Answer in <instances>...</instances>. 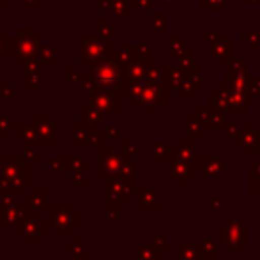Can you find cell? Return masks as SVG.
<instances>
[{
	"instance_id": "603a6c76",
	"label": "cell",
	"mask_w": 260,
	"mask_h": 260,
	"mask_svg": "<svg viewBox=\"0 0 260 260\" xmlns=\"http://www.w3.org/2000/svg\"><path fill=\"white\" fill-rule=\"evenodd\" d=\"M152 149H154V157H152L154 163H167V161H170L172 156H174V152L168 149V145L165 144V142H161V144H154L152 145Z\"/></svg>"
},
{
	"instance_id": "52a82bcc",
	"label": "cell",
	"mask_w": 260,
	"mask_h": 260,
	"mask_svg": "<svg viewBox=\"0 0 260 260\" xmlns=\"http://www.w3.org/2000/svg\"><path fill=\"white\" fill-rule=\"evenodd\" d=\"M80 64L82 68H94L96 64H101L106 52V46L101 39H96L92 36H83L80 39Z\"/></svg>"
},
{
	"instance_id": "d590c367",
	"label": "cell",
	"mask_w": 260,
	"mask_h": 260,
	"mask_svg": "<svg viewBox=\"0 0 260 260\" xmlns=\"http://www.w3.org/2000/svg\"><path fill=\"white\" fill-rule=\"evenodd\" d=\"M14 96V89L13 85H9V83H6V85L0 89V100H9V98Z\"/></svg>"
},
{
	"instance_id": "5bb4252c",
	"label": "cell",
	"mask_w": 260,
	"mask_h": 260,
	"mask_svg": "<svg viewBox=\"0 0 260 260\" xmlns=\"http://www.w3.org/2000/svg\"><path fill=\"white\" fill-rule=\"evenodd\" d=\"M28 211V207L25 204H16L14 207L9 209H0V229L6 230L9 226H14L18 223V219Z\"/></svg>"
},
{
	"instance_id": "3957f363",
	"label": "cell",
	"mask_w": 260,
	"mask_h": 260,
	"mask_svg": "<svg viewBox=\"0 0 260 260\" xmlns=\"http://www.w3.org/2000/svg\"><path fill=\"white\" fill-rule=\"evenodd\" d=\"M41 212H46V223L53 229L57 237H71L73 230L82 226L80 223V206L76 204H46Z\"/></svg>"
},
{
	"instance_id": "e575fe53",
	"label": "cell",
	"mask_w": 260,
	"mask_h": 260,
	"mask_svg": "<svg viewBox=\"0 0 260 260\" xmlns=\"http://www.w3.org/2000/svg\"><path fill=\"white\" fill-rule=\"evenodd\" d=\"M209 209L211 211H225V199H216V197H211L209 199Z\"/></svg>"
},
{
	"instance_id": "277c9868",
	"label": "cell",
	"mask_w": 260,
	"mask_h": 260,
	"mask_svg": "<svg viewBox=\"0 0 260 260\" xmlns=\"http://www.w3.org/2000/svg\"><path fill=\"white\" fill-rule=\"evenodd\" d=\"M39 214H41V212L27 211L18 219L16 225H14V234H16L18 237H21L25 244H39L41 237L48 236L50 226H48V223H46V219L43 221Z\"/></svg>"
},
{
	"instance_id": "7402d4cb",
	"label": "cell",
	"mask_w": 260,
	"mask_h": 260,
	"mask_svg": "<svg viewBox=\"0 0 260 260\" xmlns=\"http://www.w3.org/2000/svg\"><path fill=\"white\" fill-rule=\"evenodd\" d=\"M16 126L18 124L14 115H0V140L6 142L9 138V135L14 133Z\"/></svg>"
},
{
	"instance_id": "8fae6325",
	"label": "cell",
	"mask_w": 260,
	"mask_h": 260,
	"mask_svg": "<svg viewBox=\"0 0 260 260\" xmlns=\"http://www.w3.org/2000/svg\"><path fill=\"white\" fill-rule=\"evenodd\" d=\"M199 174L202 181H209V179L223 181V177H225V159L223 157H202Z\"/></svg>"
},
{
	"instance_id": "d6a6232c",
	"label": "cell",
	"mask_w": 260,
	"mask_h": 260,
	"mask_svg": "<svg viewBox=\"0 0 260 260\" xmlns=\"http://www.w3.org/2000/svg\"><path fill=\"white\" fill-rule=\"evenodd\" d=\"M16 197L9 193H0V209H9L16 206Z\"/></svg>"
},
{
	"instance_id": "30bf717a",
	"label": "cell",
	"mask_w": 260,
	"mask_h": 260,
	"mask_svg": "<svg viewBox=\"0 0 260 260\" xmlns=\"http://www.w3.org/2000/svg\"><path fill=\"white\" fill-rule=\"evenodd\" d=\"M193 174H195V170H193L191 165L184 163L177 157H172L168 161V177L177 184V188H184L186 182L191 181Z\"/></svg>"
},
{
	"instance_id": "7c38bea8",
	"label": "cell",
	"mask_w": 260,
	"mask_h": 260,
	"mask_svg": "<svg viewBox=\"0 0 260 260\" xmlns=\"http://www.w3.org/2000/svg\"><path fill=\"white\" fill-rule=\"evenodd\" d=\"M89 106L100 110L103 115H106V113H113V115H117V113H119V108H117V101L113 100L112 96H108V94L100 92V90L89 94Z\"/></svg>"
},
{
	"instance_id": "8992f818",
	"label": "cell",
	"mask_w": 260,
	"mask_h": 260,
	"mask_svg": "<svg viewBox=\"0 0 260 260\" xmlns=\"http://www.w3.org/2000/svg\"><path fill=\"white\" fill-rule=\"evenodd\" d=\"M124 154L122 152H115L113 149L101 147L98 149V170L96 175L100 181H108L119 175L120 167H122Z\"/></svg>"
},
{
	"instance_id": "4fadbf2b",
	"label": "cell",
	"mask_w": 260,
	"mask_h": 260,
	"mask_svg": "<svg viewBox=\"0 0 260 260\" xmlns=\"http://www.w3.org/2000/svg\"><path fill=\"white\" fill-rule=\"evenodd\" d=\"M46 197H48V188H30V191L23 195V204L28 207V211L41 212L46 206Z\"/></svg>"
},
{
	"instance_id": "f546056e",
	"label": "cell",
	"mask_w": 260,
	"mask_h": 260,
	"mask_svg": "<svg viewBox=\"0 0 260 260\" xmlns=\"http://www.w3.org/2000/svg\"><path fill=\"white\" fill-rule=\"evenodd\" d=\"M82 73H80V69L76 68H66L64 69V82L66 83H80L82 82Z\"/></svg>"
},
{
	"instance_id": "7a4b0ae2",
	"label": "cell",
	"mask_w": 260,
	"mask_h": 260,
	"mask_svg": "<svg viewBox=\"0 0 260 260\" xmlns=\"http://www.w3.org/2000/svg\"><path fill=\"white\" fill-rule=\"evenodd\" d=\"M216 241L226 253H239L244 246L250 244V223L243 218L241 212H234L232 218L216 230Z\"/></svg>"
},
{
	"instance_id": "4dcf8cb0",
	"label": "cell",
	"mask_w": 260,
	"mask_h": 260,
	"mask_svg": "<svg viewBox=\"0 0 260 260\" xmlns=\"http://www.w3.org/2000/svg\"><path fill=\"white\" fill-rule=\"evenodd\" d=\"M105 218L108 221H117L120 218V207L113 204H105Z\"/></svg>"
},
{
	"instance_id": "d4e9b609",
	"label": "cell",
	"mask_w": 260,
	"mask_h": 260,
	"mask_svg": "<svg viewBox=\"0 0 260 260\" xmlns=\"http://www.w3.org/2000/svg\"><path fill=\"white\" fill-rule=\"evenodd\" d=\"M23 157L28 161L30 165H38L41 161L39 156V147L36 142H23Z\"/></svg>"
},
{
	"instance_id": "4316f807",
	"label": "cell",
	"mask_w": 260,
	"mask_h": 260,
	"mask_svg": "<svg viewBox=\"0 0 260 260\" xmlns=\"http://www.w3.org/2000/svg\"><path fill=\"white\" fill-rule=\"evenodd\" d=\"M46 170L52 172V174H62L64 172V156L48 157L46 159Z\"/></svg>"
},
{
	"instance_id": "cb8c5ba5",
	"label": "cell",
	"mask_w": 260,
	"mask_h": 260,
	"mask_svg": "<svg viewBox=\"0 0 260 260\" xmlns=\"http://www.w3.org/2000/svg\"><path fill=\"white\" fill-rule=\"evenodd\" d=\"M71 258L73 260H89V253H87L85 244L80 243L76 236H71Z\"/></svg>"
},
{
	"instance_id": "ac0fdd59",
	"label": "cell",
	"mask_w": 260,
	"mask_h": 260,
	"mask_svg": "<svg viewBox=\"0 0 260 260\" xmlns=\"http://www.w3.org/2000/svg\"><path fill=\"white\" fill-rule=\"evenodd\" d=\"M55 53H57V48H55L53 43L39 45L36 58H38V62L43 66V68H55Z\"/></svg>"
},
{
	"instance_id": "f1b7e54d",
	"label": "cell",
	"mask_w": 260,
	"mask_h": 260,
	"mask_svg": "<svg viewBox=\"0 0 260 260\" xmlns=\"http://www.w3.org/2000/svg\"><path fill=\"white\" fill-rule=\"evenodd\" d=\"M71 188L75 189H87L89 188V179H87V172L82 174H71Z\"/></svg>"
},
{
	"instance_id": "ba28073f",
	"label": "cell",
	"mask_w": 260,
	"mask_h": 260,
	"mask_svg": "<svg viewBox=\"0 0 260 260\" xmlns=\"http://www.w3.org/2000/svg\"><path fill=\"white\" fill-rule=\"evenodd\" d=\"M32 126L36 127V144L39 149H53L57 145L55 142V131H57V120L55 117H32Z\"/></svg>"
},
{
	"instance_id": "6da1fadb",
	"label": "cell",
	"mask_w": 260,
	"mask_h": 260,
	"mask_svg": "<svg viewBox=\"0 0 260 260\" xmlns=\"http://www.w3.org/2000/svg\"><path fill=\"white\" fill-rule=\"evenodd\" d=\"M30 163L23 156H0V193L23 197L30 189Z\"/></svg>"
},
{
	"instance_id": "484cf974",
	"label": "cell",
	"mask_w": 260,
	"mask_h": 260,
	"mask_svg": "<svg viewBox=\"0 0 260 260\" xmlns=\"http://www.w3.org/2000/svg\"><path fill=\"white\" fill-rule=\"evenodd\" d=\"M218 246H219V243L216 241V237H204V239L199 243V248H200V253H202V257L218 253Z\"/></svg>"
},
{
	"instance_id": "74e56055",
	"label": "cell",
	"mask_w": 260,
	"mask_h": 260,
	"mask_svg": "<svg viewBox=\"0 0 260 260\" xmlns=\"http://www.w3.org/2000/svg\"><path fill=\"white\" fill-rule=\"evenodd\" d=\"M202 260H218V253H214V255H207V257H202Z\"/></svg>"
},
{
	"instance_id": "8d00e7d4",
	"label": "cell",
	"mask_w": 260,
	"mask_h": 260,
	"mask_svg": "<svg viewBox=\"0 0 260 260\" xmlns=\"http://www.w3.org/2000/svg\"><path fill=\"white\" fill-rule=\"evenodd\" d=\"M120 135V127L115 126V124H112V126H106V137L113 138V140H117Z\"/></svg>"
},
{
	"instance_id": "2e32d148",
	"label": "cell",
	"mask_w": 260,
	"mask_h": 260,
	"mask_svg": "<svg viewBox=\"0 0 260 260\" xmlns=\"http://www.w3.org/2000/svg\"><path fill=\"white\" fill-rule=\"evenodd\" d=\"M71 145L75 149H87L90 147V140H89V135H90V129H87L82 122L80 124H73L71 126Z\"/></svg>"
},
{
	"instance_id": "5b68a950",
	"label": "cell",
	"mask_w": 260,
	"mask_h": 260,
	"mask_svg": "<svg viewBox=\"0 0 260 260\" xmlns=\"http://www.w3.org/2000/svg\"><path fill=\"white\" fill-rule=\"evenodd\" d=\"M39 48V28H16L14 43V62L18 68H23L30 58H36Z\"/></svg>"
},
{
	"instance_id": "1f68e13d",
	"label": "cell",
	"mask_w": 260,
	"mask_h": 260,
	"mask_svg": "<svg viewBox=\"0 0 260 260\" xmlns=\"http://www.w3.org/2000/svg\"><path fill=\"white\" fill-rule=\"evenodd\" d=\"M89 140H90V147H96V149H101L105 144V135L100 133V131L92 129L89 135Z\"/></svg>"
},
{
	"instance_id": "83f0119b",
	"label": "cell",
	"mask_w": 260,
	"mask_h": 260,
	"mask_svg": "<svg viewBox=\"0 0 260 260\" xmlns=\"http://www.w3.org/2000/svg\"><path fill=\"white\" fill-rule=\"evenodd\" d=\"M120 152H122L124 156H129V157H137V156H142L144 154V149H138L135 144H131V142H120Z\"/></svg>"
},
{
	"instance_id": "9c48e42d",
	"label": "cell",
	"mask_w": 260,
	"mask_h": 260,
	"mask_svg": "<svg viewBox=\"0 0 260 260\" xmlns=\"http://www.w3.org/2000/svg\"><path fill=\"white\" fill-rule=\"evenodd\" d=\"M159 188H137L135 191V211L140 214H151L161 211Z\"/></svg>"
},
{
	"instance_id": "d6986e66",
	"label": "cell",
	"mask_w": 260,
	"mask_h": 260,
	"mask_svg": "<svg viewBox=\"0 0 260 260\" xmlns=\"http://www.w3.org/2000/svg\"><path fill=\"white\" fill-rule=\"evenodd\" d=\"M45 83H48V76L46 75H39L38 73H28L25 71L23 75V89L25 90H39L41 89V85H45Z\"/></svg>"
},
{
	"instance_id": "e0dca14e",
	"label": "cell",
	"mask_w": 260,
	"mask_h": 260,
	"mask_svg": "<svg viewBox=\"0 0 260 260\" xmlns=\"http://www.w3.org/2000/svg\"><path fill=\"white\" fill-rule=\"evenodd\" d=\"M103 113L100 112V110L92 108V106H87V108H82L80 110V120H82V124L87 127V129H96L98 124L103 120Z\"/></svg>"
},
{
	"instance_id": "836d02e7",
	"label": "cell",
	"mask_w": 260,
	"mask_h": 260,
	"mask_svg": "<svg viewBox=\"0 0 260 260\" xmlns=\"http://www.w3.org/2000/svg\"><path fill=\"white\" fill-rule=\"evenodd\" d=\"M152 244H154L156 250H157V251H161V253H167V251H170V248H168L167 237L157 236V237H154V239H152Z\"/></svg>"
},
{
	"instance_id": "ffe728a7",
	"label": "cell",
	"mask_w": 260,
	"mask_h": 260,
	"mask_svg": "<svg viewBox=\"0 0 260 260\" xmlns=\"http://www.w3.org/2000/svg\"><path fill=\"white\" fill-rule=\"evenodd\" d=\"M135 253L137 260H161V251L156 250L154 244H137Z\"/></svg>"
},
{
	"instance_id": "f35d334b",
	"label": "cell",
	"mask_w": 260,
	"mask_h": 260,
	"mask_svg": "<svg viewBox=\"0 0 260 260\" xmlns=\"http://www.w3.org/2000/svg\"><path fill=\"white\" fill-rule=\"evenodd\" d=\"M257 204L260 206V189H258V193H257Z\"/></svg>"
},
{
	"instance_id": "44dd1931",
	"label": "cell",
	"mask_w": 260,
	"mask_h": 260,
	"mask_svg": "<svg viewBox=\"0 0 260 260\" xmlns=\"http://www.w3.org/2000/svg\"><path fill=\"white\" fill-rule=\"evenodd\" d=\"M14 138L16 140H20V142H36V127L32 126V122L30 124H18L16 126V129H14Z\"/></svg>"
},
{
	"instance_id": "9a60e30c",
	"label": "cell",
	"mask_w": 260,
	"mask_h": 260,
	"mask_svg": "<svg viewBox=\"0 0 260 260\" xmlns=\"http://www.w3.org/2000/svg\"><path fill=\"white\" fill-rule=\"evenodd\" d=\"M175 260H202L199 244L193 243L191 237H186L184 243L175 246Z\"/></svg>"
}]
</instances>
